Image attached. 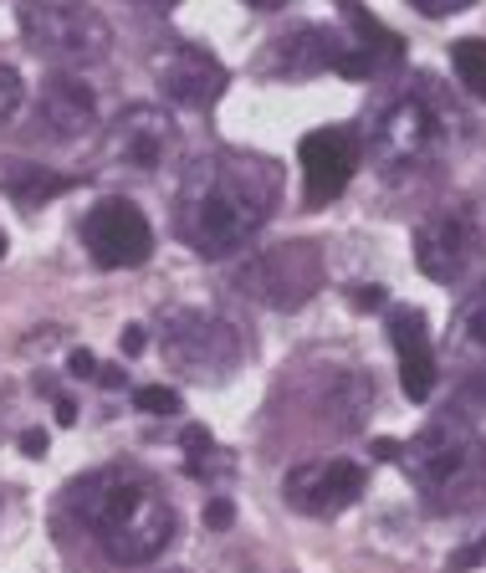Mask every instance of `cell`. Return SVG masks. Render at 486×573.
I'll use <instances>...</instances> for the list:
<instances>
[{
  "mask_svg": "<svg viewBox=\"0 0 486 573\" xmlns=\"http://www.w3.org/2000/svg\"><path fill=\"white\" fill-rule=\"evenodd\" d=\"M451 67H456V82L466 87V93L486 103V41L481 36L451 41Z\"/></svg>",
  "mask_w": 486,
  "mask_h": 573,
  "instance_id": "obj_20",
  "label": "cell"
},
{
  "mask_svg": "<svg viewBox=\"0 0 486 573\" xmlns=\"http://www.w3.org/2000/svg\"><path fill=\"white\" fill-rule=\"evenodd\" d=\"M6 246H11V241H6V236H0V261H6Z\"/></svg>",
  "mask_w": 486,
  "mask_h": 573,
  "instance_id": "obj_37",
  "label": "cell"
},
{
  "mask_svg": "<svg viewBox=\"0 0 486 573\" xmlns=\"http://www.w3.org/2000/svg\"><path fill=\"white\" fill-rule=\"evenodd\" d=\"M400 456V446H394V440H374V461H394Z\"/></svg>",
  "mask_w": 486,
  "mask_h": 573,
  "instance_id": "obj_33",
  "label": "cell"
},
{
  "mask_svg": "<svg viewBox=\"0 0 486 573\" xmlns=\"http://www.w3.org/2000/svg\"><path fill=\"white\" fill-rule=\"evenodd\" d=\"M318 287H323V261H318V246L307 241L267 246L241 267V292H251L267 307H302Z\"/></svg>",
  "mask_w": 486,
  "mask_h": 573,
  "instance_id": "obj_5",
  "label": "cell"
},
{
  "mask_svg": "<svg viewBox=\"0 0 486 573\" xmlns=\"http://www.w3.org/2000/svg\"><path fill=\"white\" fill-rule=\"evenodd\" d=\"M174 149V123L164 108H128L118 113L113 134H108V154L123 164V169H159Z\"/></svg>",
  "mask_w": 486,
  "mask_h": 573,
  "instance_id": "obj_13",
  "label": "cell"
},
{
  "mask_svg": "<svg viewBox=\"0 0 486 573\" xmlns=\"http://www.w3.org/2000/svg\"><path fill=\"white\" fill-rule=\"evenodd\" d=\"M481 563H486V538L471 543V548H456V553H451V573H466V568H481Z\"/></svg>",
  "mask_w": 486,
  "mask_h": 573,
  "instance_id": "obj_27",
  "label": "cell"
},
{
  "mask_svg": "<svg viewBox=\"0 0 486 573\" xmlns=\"http://www.w3.org/2000/svg\"><path fill=\"white\" fill-rule=\"evenodd\" d=\"M461 405L486 410V359H476V364L466 369V379H461Z\"/></svg>",
  "mask_w": 486,
  "mask_h": 573,
  "instance_id": "obj_23",
  "label": "cell"
},
{
  "mask_svg": "<svg viewBox=\"0 0 486 573\" xmlns=\"http://www.w3.org/2000/svg\"><path fill=\"white\" fill-rule=\"evenodd\" d=\"M389 338H394V354H400V389L415 405H425L430 389H435V348H430L420 307H394L389 313Z\"/></svg>",
  "mask_w": 486,
  "mask_h": 573,
  "instance_id": "obj_14",
  "label": "cell"
},
{
  "mask_svg": "<svg viewBox=\"0 0 486 573\" xmlns=\"http://www.w3.org/2000/svg\"><path fill=\"white\" fill-rule=\"evenodd\" d=\"M405 476L415 481L425 512L440 517H456L486 502V451L461 415H440L410 440Z\"/></svg>",
  "mask_w": 486,
  "mask_h": 573,
  "instance_id": "obj_3",
  "label": "cell"
},
{
  "mask_svg": "<svg viewBox=\"0 0 486 573\" xmlns=\"http://www.w3.org/2000/svg\"><path fill=\"white\" fill-rule=\"evenodd\" d=\"M343 6H353V0H343Z\"/></svg>",
  "mask_w": 486,
  "mask_h": 573,
  "instance_id": "obj_38",
  "label": "cell"
},
{
  "mask_svg": "<svg viewBox=\"0 0 486 573\" xmlns=\"http://www.w3.org/2000/svg\"><path fill=\"white\" fill-rule=\"evenodd\" d=\"M333 72H343V77H369L374 67H369L364 52H338V57H333Z\"/></svg>",
  "mask_w": 486,
  "mask_h": 573,
  "instance_id": "obj_26",
  "label": "cell"
},
{
  "mask_svg": "<svg viewBox=\"0 0 486 573\" xmlns=\"http://www.w3.org/2000/svg\"><path fill=\"white\" fill-rule=\"evenodd\" d=\"M231 522H236V507H231L226 497L205 502V527H231Z\"/></svg>",
  "mask_w": 486,
  "mask_h": 573,
  "instance_id": "obj_29",
  "label": "cell"
},
{
  "mask_svg": "<svg viewBox=\"0 0 486 573\" xmlns=\"http://www.w3.org/2000/svg\"><path fill=\"white\" fill-rule=\"evenodd\" d=\"M87 256L98 261L103 272H123V267H144L154 256V231L134 200H103L87 210V226H82Z\"/></svg>",
  "mask_w": 486,
  "mask_h": 573,
  "instance_id": "obj_7",
  "label": "cell"
},
{
  "mask_svg": "<svg viewBox=\"0 0 486 573\" xmlns=\"http://www.w3.org/2000/svg\"><path fill=\"white\" fill-rule=\"evenodd\" d=\"M47 446H52L47 430H26V435H21V451H26V456H47Z\"/></svg>",
  "mask_w": 486,
  "mask_h": 573,
  "instance_id": "obj_31",
  "label": "cell"
},
{
  "mask_svg": "<svg viewBox=\"0 0 486 573\" xmlns=\"http://www.w3.org/2000/svg\"><path fill=\"white\" fill-rule=\"evenodd\" d=\"M246 6H267L272 11V6H282V0H246Z\"/></svg>",
  "mask_w": 486,
  "mask_h": 573,
  "instance_id": "obj_35",
  "label": "cell"
},
{
  "mask_svg": "<svg viewBox=\"0 0 486 573\" xmlns=\"http://www.w3.org/2000/svg\"><path fill=\"white\" fill-rule=\"evenodd\" d=\"M21 36L31 41V52L62 67L103 62L113 47L108 21L82 0H21Z\"/></svg>",
  "mask_w": 486,
  "mask_h": 573,
  "instance_id": "obj_4",
  "label": "cell"
},
{
  "mask_svg": "<svg viewBox=\"0 0 486 573\" xmlns=\"http://www.w3.org/2000/svg\"><path fill=\"white\" fill-rule=\"evenodd\" d=\"M67 374L72 379H98V354H93V348H72V354H67Z\"/></svg>",
  "mask_w": 486,
  "mask_h": 573,
  "instance_id": "obj_25",
  "label": "cell"
},
{
  "mask_svg": "<svg viewBox=\"0 0 486 573\" xmlns=\"http://www.w3.org/2000/svg\"><path fill=\"white\" fill-rule=\"evenodd\" d=\"M297 164H302V200L318 210L348 190L353 169H359V144H353L348 128H318V134L302 139Z\"/></svg>",
  "mask_w": 486,
  "mask_h": 573,
  "instance_id": "obj_11",
  "label": "cell"
},
{
  "mask_svg": "<svg viewBox=\"0 0 486 573\" xmlns=\"http://www.w3.org/2000/svg\"><path fill=\"white\" fill-rule=\"evenodd\" d=\"M57 425H77V405L72 400H57Z\"/></svg>",
  "mask_w": 486,
  "mask_h": 573,
  "instance_id": "obj_34",
  "label": "cell"
},
{
  "mask_svg": "<svg viewBox=\"0 0 486 573\" xmlns=\"http://www.w3.org/2000/svg\"><path fill=\"white\" fill-rule=\"evenodd\" d=\"M21 103H26V82H21V72L0 62V123H11V118L21 113Z\"/></svg>",
  "mask_w": 486,
  "mask_h": 573,
  "instance_id": "obj_21",
  "label": "cell"
},
{
  "mask_svg": "<svg viewBox=\"0 0 486 573\" xmlns=\"http://www.w3.org/2000/svg\"><path fill=\"white\" fill-rule=\"evenodd\" d=\"M277 169L251 154H210L190 164L180 185V236L200 256L241 251L277 205Z\"/></svg>",
  "mask_w": 486,
  "mask_h": 573,
  "instance_id": "obj_1",
  "label": "cell"
},
{
  "mask_svg": "<svg viewBox=\"0 0 486 573\" xmlns=\"http://www.w3.org/2000/svg\"><path fill=\"white\" fill-rule=\"evenodd\" d=\"M348 21H353V31H359V47H364V57H369L374 72H379L384 62H400V57H405V41L394 36L384 21H374V16L359 6V0L348 6Z\"/></svg>",
  "mask_w": 486,
  "mask_h": 573,
  "instance_id": "obj_18",
  "label": "cell"
},
{
  "mask_svg": "<svg viewBox=\"0 0 486 573\" xmlns=\"http://www.w3.org/2000/svg\"><path fill=\"white\" fill-rule=\"evenodd\" d=\"M144 6H159L164 11V6H174V0H144Z\"/></svg>",
  "mask_w": 486,
  "mask_h": 573,
  "instance_id": "obj_36",
  "label": "cell"
},
{
  "mask_svg": "<svg viewBox=\"0 0 486 573\" xmlns=\"http://www.w3.org/2000/svg\"><path fill=\"white\" fill-rule=\"evenodd\" d=\"M134 405L144 415H169V410H180V394L169 384H144V389H134Z\"/></svg>",
  "mask_w": 486,
  "mask_h": 573,
  "instance_id": "obj_22",
  "label": "cell"
},
{
  "mask_svg": "<svg viewBox=\"0 0 486 573\" xmlns=\"http://www.w3.org/2000/svg\"><path fill=\"white\" fill-rule=\"evenodd\" d=\"M481 251V231H476V215L471 205H446L420 220L415 231V267L430 282H461L466 267Z\"/></svg>",
  "mask_w": 486,
  "mask_h": 573,
  "instance_id": "obj_8",
  "label": "cell"
},
{
  "mask_svg": "<svg viewBox=\"0 0 486 573\" xmlns=\"http://www.w3.org/2000/svg\"><path fill=\"white\" fill-rule=\"evenodd\" d=\"M384 287H359V292H353V307H364V313H369V307H384Z\"/></svg>",
  "mask_w": 486,
  "mask_h": 573,
  "instance_id": "obj_32",
  "label": "cell"
},
{
  "mask_svg": "<svg viewBox=\"0 0 486 573\" xmlns=\"http://www.w3.org/2000/svg\"><path fill=\"white\" fill-rule=\"evenodd\" d=\"M180 446H185L190 456H205V451H215V440H210V430H205V425H185Z\"/></svg>",
  "mask_w": 486,
  "mask_h": 573,
  "instance_id": "obj_28",
  "label": "cell"
},
{
  "mask_svg": "<svg viewBox=\"0 0 486 573\" xmlns=\"http://www.w3.org/2000/svg\"><path fill=\"white\" fill-rule=\"evenodd\" d=\"M410 6H415L420 16H430V21H440V16H456V11H466V6H476V0H410Z\"/></svg>",
  "mask_w": 486,
  "mask_h": 573,
  "instance_id": "obj_24",
  "label": "cell"
},
{
  "mask_svg": "<svg viewBox=\"0 0 486 573\" xmlns=\"http://www.w3.org/2000/svg\"><path fill=\"white\" fill-rule=\"evenodd\" d=\"M164 359H174L185 374L210 379V374H226L241 359V338L231 333V323L205 318V313H174L164 328Z\"/></svg>",
  "mask_w": 486,
  "mask_h": 573,
  "instance_id": "obj_9",
  "label": "cell"
},
{
  "mask_svg": "<svg viewBox=\"0 0 486 573\" xmlns=\"http://www.w3.org/2000/svg\"><path fill=\"white\" fill-rule=\"evenodd\" d=\"M451 348L466 359H486V282L471 287L451 313Z\"/></svg>",
  "mask_w": 486,
  "mask_h": 573,
  "instance_id": "obj_16",
  "label": "cell"
},
{
  "mask_svg": "<svg viewBox=\"0 0 486 573\" xmlns=\"http://www.w3.org/2000/svg\"><path fill=\"white\" fill-rule=\"evenodd\" d=\"M451 123H461V118L440 113L430 98H415V93L400 98L379 123V149H384L389 174L420 169V164L440 159V149H446V139H451Z\"/></svg>",
  "mask_w": 486,
  "mask_h": 573,
  "instance_id": "obj_6",
  "label": "cell"
},
{
  "mask_svg": "<svg viewBox=\"0 0 486 573\" xmlns=\"http://www.w3.org/2000/svg\"><path fill=\"white\" fill-rule=\"evenodd\" d=\"M72 512L118 568L154 563L174 543V527H180L159 481L134 466H108V471L82 476L72 487Z\"/></svg>",
  "mask_w": 486,
  "mask_h": 573,
  "instance_id": "obj_2",
  "label": "cell"
},
{
  "mask_svg": "<svg viewBox=\"0 0 486 573\" xmlns=\"http://www.w3.org/2000/svg\"><path fill=\"white\" fill-rule=\"evenodd\" d=\"M282 41H287V47H282V52H287V67H292L297 77H302V72H323V67H333V57L343 52V47H338V36H328V31H318V26H313V31H302V36H282Z\"/></svg>",
  "mask_w": 486,
  "mask_h": 573,
  "instance_id": "obj_19",
  "label": "cell"
},
{
  "mask_svg": "<svg viewBox=\"0 0 486 573\" xmlns=\"http://www.w3.org/2000/svg\"><path fill=\"white\" fill-rule=\"evenodd\" d=\"M144 343H149V333H144L139 323H128V328L118 333V348H123L128 359H134V354H144Z\"/></svg>",
  "mask_w": 486,
  "mask_h": 573,
  "instance_id": "obj_30",
  "label": "cell"
},
{
  "mask_svg": "<svg viewBox=\"0 0 486 573\" xmlns=\"http://www.w3.org/2000/svg\"><path fill=\"white\" fill-rule=\"evenodd\" d=\"M0 190H6L11 200H21V205H47V200L67 195L72 180H67V174H52L47 164H16V169H6Z\"/></svg>",
  "mask_w": 486,
  "mask_h": 573,
  "instance_id": "obj_17",
  "label": "cell"
},
{
  "mask_svg": "<svg viewBox=\"0 0 486 573\" xmlns=\"http://www.w3.org/2000/svg\"><path fill=\"white\" fill-rule=\"evenodd\" d=\"M282 497H287V507H297L307 517H338L364 497V466H353V461L292 466L282 481Z\"/></svg>",
  "mask_w": 486,
  "mask_h": 573,
  "instance_id": "obj_10",
  "label": "cell"
},
{
  "mask_svg": "<svg viewBox=\"0 0 486 573\" xmlns=\"http://www.w3.org/2000/svg\"><path fill=\"white\" fill-rule=\"evenodd\" d=\"M154 77L159 93L180 108H210L220 93H226V67H220L205 47L195 41H174L169 52L154 57Z\"/></svg>",
  "mask_w": 486,
  "mask_h": 573,
  "instance_id": "obj_12",
  "label": "cell"
},
{
  "mask_svg": "<svg viewBox=\"0 0 486 573\" xmlns=\"http://www.w3.org/2000/svg\"><path fill=\"white\" fill-rule=\"evenodd\" d=\"M36 108H41V128H47V134H57V139H82L87 128L98 123V98H93V87H87L82 77H72V72L47 77Z\"/></svg>",
  "mask_w": 486,
  "mask_h": 573,
  "instance_id": "obj_15",
  "label": "cell"
}]
</instances>
